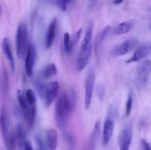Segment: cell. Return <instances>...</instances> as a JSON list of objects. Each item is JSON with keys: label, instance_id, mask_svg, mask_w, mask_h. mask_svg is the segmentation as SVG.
Instances as JSON below:
<instances>
[{"label": "cell", "instance_id": "cell-29", "mask_svg": "<svg viewBox=\"0 0 151 150\" xmlns=\"http://www.w3.org/2000/svg\"><path fill=\"white\" fill-rule=\"evenodd\" d=\"M57 4L62 11H65L67 7V2L66 0H57Z\"/></svg>", "mask_w": 151, "mask_h": 150}, {"label": "cell", "instance_id": "cell-21", "mask_svg": "<svg viewBox=\"0 0 151 150\" xmlns=\"http://www.w3.org/2000/svg\"><path fill=\"white\" fill-rule=\"evenodd\" d=\"M93 29H94V25H93L92 23H91L88 25L86 29V31L85 36H84L82 43L81 44V50H83V49H85L90 44V41H91V38L93 33Z\"/></svg>", "mask_w": 151, "mask_h": 150}, {"label": "cell", "instance_id": "cell-33", "mask_svg": "<svg viewBox=\"0 0 151 150\" xmlns=\"http://www.w3.org/2000/svg\"><path fill=\"white\" fill-rule=\"evenodd\" d=\"M1 10H2V8H1V4H0V14H1Z\"/></svg>", "mask_w": 151, "mask_h": 150}, {"label": "cell", "instance_id": "cell-8", "mask_svg": "<svg viewBox=\"0 0 151 150\" xmlns=\"http://www.w3.org/2000/svg\"><path fill=\"white\" fill-rule=\"evenodd\" d=\"M151 74V60H145L139 65L137 74V83L139 87L147 84Z\"/></svg>", "mask_w": 151, "mask_h": 150}, {"label": "cell", "instance_id": "cell-2", "mask_svg": "<svg viewBox=\"0 0 151 150\" xmlns=\"http://www.w3.org/2000/svg\"><path fill=\"white\" fill-rule=\"evenodd\" d=\"M17 99L21 109L23 112L29 127H32L35 122V114H36V104L29 105L27 100L25 94L22 91L19 90L17 92Z\"/></svg>", "mask_w": 151, "mask_h": 150}, {"label": "cell", "instance_id": "cell-23", "mask_svg": "<svg viewBox=\"0 0 151 150\" xmlns=\"http://www.w3.org/2000/svg\"><path fill=\"white\" fill-rule=\"evenodd\" d=\"M63 47H64V50L66 53L69 54V53L72 52L73 45H72L70 35L68 32H65L64 35H63Z\"/></svg>", "mask_w": 151, "mask_h": 150}, {"label": "cell", "instance_id": "cell-25", "mask_svg": "<svg viewBox=\"0 0 151 150\" xmlns=\"http://www.w3.org/2000/svg\"><path fill=\"white\" fill-rule=\"evenodd\" d=\"M25 96L29 105H34L36 104V97L35 93L32 89L27 90L25 92Z\"/></svg>", "mask_w": 151, "mask_h": 150}, {"label": "cell", "instance_id": "cell-11", "mask_svg": "<svg viewBox=\"0 0 151 150\" xmlns=\"http://www.w3.org/2000/svg\"><path fill=\"white\" fill-rule=\"evenodd\" d=\"M92 53V45L90 43L85 49L81 50V53L77 61V67L79 71H82L86 67Z\"/></svg>", "mask_w": 151, "mask_h": 150}, {"label": "cell", "instance_id": "cell-19", "mask_svg": "<svg viewBox=\"0 0 151 150\" xmlns=\"http://www.w3.org/2000/svg\"><path fill=\"white\" fill-rule=\"evenodd\" d=\"M57 73L58 69L55 65L54 63H50L43 69L41 72V76L44 79H49L57 74Z\"/></svg>", "mask_w": 151, "mask_h": 150}, {"label": "cell", "instance_id": "cell-12", "mask_svg": "<svg viewBox=\"0 0 151 150\" xmlns=\"http://www.w3.org/2000/svg\"><path fill=\"white\" fill-rule=\"evenodd\" d=\"M151 51V45H142L137 48L135 52L134 53L132 57L127 60V63H135L143 60L144 58L147 57L150 54Z\"/></svg>", "mask_w": 151, "mask_h": 150}, {"label": "cell", "instance_id": "cell-28", "mask_svg": "<svg viewBox=\"0 0 151 150\" xmlns=\"http://www.w3.org/2000/svg\"><path fill=\"white\" fill-rule=\"evenodd\" d=\"M81 32H82V29H81V28H80V29H78L75 34H74L73 36H72V45H73V46L74 45H75V44L78 42V41H79L80 38H81Z\"/></svg>", "mask_w": 151, "mask_h": 150}, {"label": "cell", "instance_id": "cell-6", "mask_svg": "<svg viewBox=\"0 0 151 150\" xmlns=\"http://www.w3.org/2000/svg\"><path fill=\"white\" fill-rule=\"evenodd\" d=\"M133 139V126L131 123L124 125L119 137V150H129Z\"/></svg>", "mask_w": 151, "mask_h": 150}, {"label": "cell", "instance_id": "cell-15", "mask_svg": "<svg viewBox=\"0 0 151 150\" xmlns=\"http://www.w3.org/2000/svg\"><path fill=\"white\" fill-rule=\"evenodd\" d=\"M58 135L56 129H49L46 132V145L48 150H55L58 146Z\"/></svg>", "mask_w": 151, "mask_h": 150}, {"label": "cell", "instance_id": "cell-27", "mask_svg": "<svg viewBox=\"0 0 151 150\" xmlns=\"http://www.w3.org/2000/svg\"><path fill=\"white\" fill-rule=\"evenodd\" d=\"M100 123L99 121H97L94 124V129H93L92 132V137H91V144L92 146L94 145L95 141H97V139L98 138L99 135H100Z\"/></svg>", "mask_w": 151, "mask_h": 150}, {"label": "cell", "instance_id": "cell-9", "mask_svg": "<svg viewBox=\"0 0 151 150\" xmlns=\"http://www.w3.org/2000/svg\"><path fill=\"white\" fill-rule=\"evenodd\" d=\"M35 57H36V51L35 48L32 44H30L28 46L27 52L25 54V61L24 67L25 71L28 76H31L33 73V68L35 62Z\"/></svg>", "mask_w": 151, "mask_h": 150}, {"label": "cell", "instance_id": "cell-30", "mask_svg": "<svg viewBox=\"0 0 151 150\" xmlns=\"http://www.w3.org/2000/svg\"><path fill=\"white\" fill-rule=\"evenodd\" d=\"M141 145L143 150H151V144L145 139H142L141 141Z\"/></svg>", "mask_w": 151, "mask_h": 150}, {"label": "cell", "instance_id": "cell-17", "mask_svg": "<svg viewBox=\"0 0 151 150\" xmlns=\"http://www.w3.org/2000/svg\"><path fill=\"white\" fill-rule=\"evenodd\" d=\"M15 136H16V143L21 149L24 148L25 144L27 141H26V134L24 129L23 126L21 124H17L15 130Z\"/></svg>", "mask_w": 151, "mask_h": 150}, {"label": "cell", "instance_id": "cell-26", "mask_svg": "<svg viewBox=\"0 0 151 150\" xmlns=\"http://www.w3.org/2000/svg\"><path fill=\"white\" fill-rule=\"evenodd\" d=\"M35 144H36V150H48L47 145L43 141L42 138L39 134H36L35 137Z\"/></svg>", "mask_w": 151, "mask_h": 150}, {"label": "cell", "instance_id": "cell-31", "mask_svg": "<svg viewBox=\"0 0 151 150\" xmlns=\"http://www.w3.org/2000/svg\"><path fill=\"white\" fill-rule=\"evenodd\" d=\"M24 150H33V148H32V146L30 142L26 143L24 148Z\"/></svg>", "mask_w": 151, "mask_h": 150}, {"label": "cell", "instance_id": "cell-5", "mask_svg": "<svg viewBox=\"0 0 151 150\" xmlns=\"http://www.w3.org/2000/svg\"><path fill=\"white\" fill-rule=\"evenodd\" d=\"M95 83V71L94 69H91L87 74L85 82V108L88 110L91 106L92 99L93 91Z\"/></svg>", "mask_w": 151, "mask_h": 150}, {"label": "cell", "instance_id": "cell-10", "mask_svg": "<svg viewBox=\"0 0 151 150\" xmlns=\"http://www.w3.org/2000/svg\"><path fill=\"white\" fill-rule=\"evenodd\" d=\"M10 119L7 113V110L5 106H3L0 110V131L2 135L3 140L8 136L12 132L10 129Z\"/></svg>", "mask_w": 151, "mask_h": 150}, {"label": "cell", "instance_id": "cell-24", "mask_svg": "<svg viewBox=\"0 0 151 150\" xmlns=\"http://www.w3.org/2000/svg\"><path fill=\"white\" fill-rule=\"evenodd\" d=\"M133 107V94L130 92L128 96V99L126 101V106H125V116L128 117L131 115V110Z\"/></svg>", "mask_w": 151, "mask_h": 150}, {"label": "cell", "instance_id": "cell-13", "mask_svg": "<svg viewBox=\"0 0 151 150\" xmlns=\"http://www.w3.org/2000/svg\"><path fill=\"white\" fill-rule=\"evenodd\" d=\"M1 47H2L3 52H4V55L7 57V60L10 63V68H11L12 72L15 71L16 69V62H15L14 56H13V51H12L11 48V44L8 38H4L2 41V44H1Z\"/></svg>", "mask_w": 151, "mask_h": 150}, {"label": "cell", "instance_id": "cell-20", "mask_svg": "<svg viewBox=\"0 0 151 150\" xmlns=\"http://www.w3.org/2000/svg\"><path fill=\"white\" fill-rule=\"evenodd\" d=\"M111 30V26L108 25V26H105L103 29L101 30V32L98 34L97 35V38H96V41H95V51L96 52L97 51V49L101 46L102 43L104 41V40L106 39V36L109 34V31Z\"/></svg>", "mask_w": 151, "mask_h": 150}, {"label": "cell", "instance_id": "cell-18", "mask_svg": "<svg viewBox=\"0 0 151 150\" xmlns=\"http://www.w3.org/2000/svg\"><path fill=\"white\" fill-rule=\"evenodd\" d=\"M134 26V23L131 21H127L122 22L119 24L116 28L115 33L116 35H123L129 32L133 29Z\"/></svg>", "mask_w": 151, "mask_h": 150}, {"label": "cell", "instance_id": "cell-1", "mask_svg": "<svg viewBox=\"0 0 151 150\" xmlns=\"http://www.w3.org/2000/svg\"><path fill=\"white\" fill-rule=\"evenodd\" d=\"M72 110V103L70 97L67 94L63 93L57 99L55 108V118L60 129L66 127Z\"/></svg>", "mask_w": 151, "mask_h": 150}, {"label": "cell", "instance_id": "cell-32", "mask_svg": "<svg viewBox=\"0 0 151 150\" xmlns=\"http://www.w3.org/2000/svg\"><path fill=\"white\" fill-rule=\"evenodd\" d=\"M124 1H125V0H114L113 3L114 4H119L122 2H123Z\"/></svg>", "mask_w": 151, "mask_h": 150}, {"label": "cell", "instance_id": "cell-16", "mask_svg": "<svg viewBox=\"0 0 151 150\" xmlns=\"http://www.w3.org/2000/svg\"><path fill=\"white\" fill-rule=\"evenodd\" d=\"M134 44H136V42L133 40H126L116 48L114 51V54L117 56L125 55L132 49Z\"/></svg>", "mask_w": 151, "mask_h": 150}, {"label": "cell", "instance_id": "cell-7", "mask_svg": "<svg viewBox=\"0 0 151 150\" xmlns=\"http://www.w3.org/2000/svg\"><path fill=\"white\" fill-rule=\"evenodd\" d=\"M59 93V84L58 82L54 81V82H49L46 84L44 88V94H43L42 99L44 101L46 106H50L52 103L55 100L58 96Z\"/></svg>", "mask_w": 151, "mask_h": 150}, {"label": "cell", "instance_id": "cell-22", "mask_svg": "<svg viewBox=\"0 0 151 150\" xmlns=\"http://www.w3.org/2000/svg\"><path fill=\"white\" fill-rule=\"evenodd\" d=\"M4 144L7 150H15L16 147V139L15 136V133L13 132H11L8 135L7 138L4 139Z\"/></svg>", "mask_w": 151, "mask_h": 150}, {"label": "cell", "instance_id": "cell-4", "mask_svg": "<svg viewBox=\"0 0 151 150\" xmlns=\"http://www.w3.org/2000/svg\"><path fill=\"white\" fill-rule=\"evenodd\" d=\"M115 124V110L111 106L105 119L103 127V144L106 145L113 135Z\"/></svg>", "mask_w": 151, "mask_h": 150}, {"label": "cell", "instance_id": "cell-3", "mask_svg": "<svg viewBox=\"0 0 151 150\" xmlns=\"http://www.w3.org/2000/svg\"><path fill=\"white\" fill-rule=\"evenodd\" d=\"M28 46L27 27L24 24L22 23L18 26L16 35V47L18 57H23L26 54Z\"/></svg>", "mask_w": 151, "mask_h": 150}, {"label": "cell", "instance_id": "cell-14", "mask_svg": "<svg viewBox=\"0 0 151 150\" xmlns=\"http://www.w3.org/2000/svg\"><path fill=\"white\" fill-rule=\"evenodd\" d=\"M57 29V19H54L51 22L47 29L45 36V46L47 49H50L54 43Z\"/></svg>", "mask_w": 151, "mask_h": 150}]
</instances>
